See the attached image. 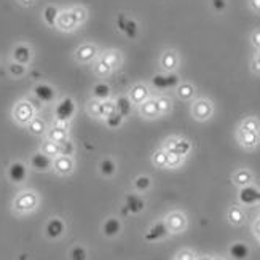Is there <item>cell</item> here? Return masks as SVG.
Segmentation results:
<instances>
[{"mask_svg":"<svg viewBox=\"0 0 260 260\" xmlns=\"http://www.w3.org/2000/svg\"><path fill=\"white\" fill-rule=\"evenodd\" d=\"M252 232H254V235L257 236V238H260V219H257L252 223Z\"/></svg>","mask_w":260,"mask_h":260,"instance_id":"6f0895ef","label":"cell"},{"mask_svg":"<svg viewBox=\"0 0 260 260\" xmlns=\"http://www.w3.org/2000/svg\"><path fill=\"white\" fill-rule=\"evenodd\" d=\"M30 166L36 169V171H48V169L53 166V158L47 156L42 152H37L34 153L32 158H30Z\"/></svg>","mask_w":260,"mask_h":260,"instance_id":"603a6c76","label":"cell"},{"mask_svg":"<svg viewBox=\"0 0 260 260\" xmlns=\"http://www.w3.org/2000/svg\"><path fill=\"white\" fill-rule=\"evenodd\" d=\"M99 171L106 177H112L117 173V165L112 158H104V160L99 163Z\"/></svg>","mask_w":260,"mask_h":260,"instance_id":"8d00e7d4","label":"cell"},{"mask_svg":"<svg viewBox=\"0 0 260 260\" xmlns=\"http://www.w3.org/2000/svg\"><path fill=\"white\" fill-rule=\"evenodd\" d=\"M211 7H212L214 11L222 13V11L227 8V0H211Z\"/></svg>","mask_w":260,"mask_h":260,"instance_id":"816d5d0a","label":"cell"},{"mask_svg":"<svg viewBox=\"0 0 260 260\" xmlns=\"http://www.w3.org/2000/svg\"><path fill=\"white\" fill-rule=\"evenodd\" d=\"M61 13V10L56 7V5H47L43 8V21H45V24L50 26V27H56V21H58V16Z\"/></svg>","mask_w":260,"mask_h":260,"instance_id":"f1b7e54d","label":"cell"},{"mask_svg":"<svg viewBox=\"0 0 260 260\" xmlns=\"http://www.w3.org/2000/svg\"><path fill=\"white\" fill-rule=\"evenodd\" d=\"M258 241H260V238H258Z\"/></svg>","mask_w":260,"mask_h":260,"instance_id":"be15d7a7","label":"cell"},{"mask_svg":"<svg viewBox=\"0 0 260 260\" xmlns=\"http://www.w3.org/2000/svg\"><path fill=\"white\" fill-rule=\"evenodd\" d=\"M37 107L34 106L32 101H27V99H22L19 103L15 104L13 110H11V117H13L15 123L21 126H27L29 123L32 121V118L37 117Z\"/></svg>","mask_w":260,"mask_h":260,"instance_id":"6da1fadb","label":"cell"},{"mask_svg":"<svg viewBox=\"0 0 260 260\" xmlns=\"http://www.w3.org/2000/svg\"><path fill=\"white\" fill-rule=\"evenodd\" d=\"M251 71L254 74H260V50H257L255 56H254L252 61H251Z\"/></svg>","mask_w":260,"mask_h":260,"instance_id":"db71d44e","label":"cell"},{"mask_svg":"<svg viewBox=\"0 0 260 260\" xmlns=\"http://www.w3.org/2000/svg\"><path fill=\"white\" fill-rule=\"evenodd\" d=\"M156 104H158V110H160V115H168L173 109V103L168 96H158Z\"/></svg>","mask_w":260,"mask_h":260,"instance_id":"ab89813d","label":"cell"},{"mask_svg":"<svg viewBox=\"0 0 260 260\" xmlns=\"http://www.w3.org/2000/svg\"><path fill=\"white\" fill-rule=\"evenodd\" d=\"M163 149L166 152H174L185 158L191 152V142L185 138H169L165 141Z\"/></svg>","mask_w":260,"mask_h":260,"instance_id":"8992f818","label":"cell"},{"mask_svg":"<svg viewBox=\"0 0 260 260\" xmlns=\"http://www.w3.org/2000/svg\"><path fill=\"white\" fill-rule=\"evenodd\" d=\"M152 161L156 168H166L168 165V152L165 149H158L152 155Z\"/></svg>","mask_w":260,"mask_h":260,"instance_id":"f35d334b","label":"cell"},{"mask_svg":"<svg viewBox=\"0 0 260 260\" xmlns=\"http://www.w3.org/2000/svg\"><path fill=\"white\" fill-rule=\"evenodd\" d=\"M32 93H34V96H36V98L40 101V103H43V104H50V103H53L54 98H56L54 88L50 86V85H47V83H39V85H36V86H34V89H32Z\"/></svg>","mask_w":260,"mask_h":260,"instance_id":"2e32d148","label":"cell"},{"mask_svg":"<svg viewBox=\"0 0 260 260\" xmlns=\"http://www.w3.org/2000/svg\"><path fill=\"white\" fill-rule=\"evenodd\" d=\"M8 72H10V75L13 77V78H21L22 75L27 72V66H22L19 62L11 61L10 66H8Z\"/></svg>","mask_w":260,"mask_h":260,"instance_id":"b9f144b4","label":"cell"},{"mask_svg":"<svg viewBox=\"0 0 260 260\" xmlns=\"http://www.w3.org/2000/svg\"><path fill=\"white\" fill-rule=\"evenodd\" d=\"M184 163V156H180L174 152H168V165L166 168L169 169H176V168H180Z\"/></svg>","mask_w":260,"mask_h":260,"instance_id":"ee69618b","label":"cell"},{"mask_svg":"<svg viewBox=\"0 0 260 260\" xmlns=\"http://www.w3.org/2000/svg\"><path fill=\"white\" fill-rule=\"evenodd\" d=\"M75 112H77V106H75V101L69 96H66L62 98L58 106H56L54 109V118L56 121H59V123H69L74 115H75Z\"/></svg>","mask_w":260,"mask_h":260,"instance_id":"277c9868","label":"cell"},{"mask_svg":"<svg viewBox=\"0 0 260 260\" xmlns=\"http://www.w3.org/2000/svg\"><path fill=\"white\" fill-rule=\"evenodd\" d=\"M71 10H72V13L75 15L77 21L80 22V26L88 19V10H86L85 7H82V5H75V7H72Z\"/></svg>","mask_w":260,"mask_h":260,"instance_id":"bcb514c9","label":"cell"},{"mask_svg":"<svg viewBox=\"0 0 260 260\" xmlns=\"http://www.w3.org/2000/svg\"><path fill=\"white\" fill-rule=\"evenodd\" d=\"M251 45L255 50H260V27L251 32Z\"/></svg>","mask_w":260,"mask_h":260,"instance_id":"f907efd6","label":"cell"},{"mask_svg":"<svg viewBox=\"0 0 260 260\" xmlns=\"http://www.w3.org/2000/svg\"><path fill=\"white\" fill-rule=\"evenodd\" d=\"M258 195H260V190L251 184V185L241 187L240 193H238V198H240L241 205L252 206V205H255V203H258Z\"/></svg>","mask_w":260,"mask_h":260,"instance_id":"d6986e66","label":"cell"},{"mask_svg":"<svg viewBox=\"0 0 260 260\" xmlns=\"http://www.w3.org/2000/svg\"><path fill=\"white\" fill-rule=\"evenodd\" d=\"M179 53L173 48H168L161 53L160 56V67L163 72H176V69L179 67Z\"/></svg>","mask_w":260,"mask_h":260,"instance_id":"30bf717a","label":"cell"},{"mask_svg":"<svg viewBox=\"0 0 260 260\" xmlns=\"http://www.w3.org/2000/svg\"><path fill=\"white\" fill-rule=\"evenodd\" d=\"M214 257H209V255H201V257H197L195 260H212Z\"/></svg>","mask_w":260,"mask_h":260,"instance_id":"91938a15","label":"cell"},{"mask_svg":"<svg viewBox=\"0 0 260 260\" xmlns=\"http://www.w3.org/2000/svg\"><path fill=\"white\" fill-rule=\"evenodd\" d=\"M27 131L34 136H45L48 128H47V123H45L43 118L36 117V118H32V121L27 125Z\"/></svg>","mask_w":260,"mask_h":260,"instance_id":"1f68e13d","label":"cell"},{"mask_svg":"<svg viewBox=\"0 0 260 260\" xmlns=\"http://www.w3.org/2000/svg\"><path fill=\"white\" fill-rule=\"evenodd\" d=\"M99 58V48L94 43L85 42L78 47L74 53V59L80 64H88V62H94Z\"/></svg>","mask_w":260,"mask_h":260,"instance_id":"5b68a950","label":"cell"},{"mask_svg":"<svg viewBox=\"0 0 260 260\" xmlns=\"http://www.w3.org/2000/svg\"><path fill=\"white\" fill-rule=\"evenodd\" d=\"M195 254L193 251H190V249H182L177 255H176V260H195Z\"/></svg>","mask_w":260,"mask_h":260,"instance_id":"f5cc1de1","label":"cell"},{"mask_svg":"<svg viewBox=\"0 0 260 260\" xmlns=\"http://www.w3.org/2000/svg\"><path fill=\"white\" fill-rule=\"evenodd\" d=\"M195 94H197V88L190 82H180L176 88V96L180 101H190L195 98Z\"/></svg>","mask_w":260,"mask_h":260,"instance_id":"484cf974","label":"cell"},{"mask_svg":"<svg viewBox=\"0 0 260 260\" xmlns=\"http://www.w3.org/2000/svg\"><path fill=\"white\" fill-rule=\"evenodd\" d=\"M86 112H88V115L93 118H103V101L94 99V98L91 101H88Z\"/></svg>","mask_w":260,"mask_h":260,"instance_id":"e575fe53","label":"cell"},{"mask_svg":"<svg viewBox=\"0 0 260 260\" xmlns=\"http://www.w3.org/2000/svg\"><path fill=\"white\" fill-rule=\"evenodd\" d=\"M115 106H117V112H118V114L126 118V117H129L134 104L131 103L129 96H118L115 99Z\"/></svg>","mask_w":260,"mask_h":260,"instance_id":"4dcf8cb0","label":"cell"},{"mask_svg":"<svg viewBox=\"0 0 260 260\" xmlns=\"http://www.w3.org/2000/svg\"><path fill=\"white\" fill-rule=\"evenodd\" d=\"M11 59L15 62H19L22 66H27L32 61V50L29 45L26 43H19L15 47L13 53H11Z\"/></svg>","mask_w":260,"mask_h":260,"instance_id":"ffe728a7","label":"cell"},{"mask_svg":"<svg viewBox=\"0 0 260 260\" xmlns=\"http://www.w3.org/2000/svg\"><path fill=\"white\" fill-rule=\"evenodd\" d=\"M180 83V78L176 72H165V74H156L152 77V85L156 89H171V88H177V85Z\"/></svg>","mask_w":260,"mask_h":260,"instance_id":"52a82bcc","label":"cell"},{"mask_svg":"<svg viewBox=\"0 0 260 260\" xmlns=\"http://www.w3.org/2000/svg\"><path fill=\"white\" fill-rule=\"evenodd\" d=\"M227 219L232 225H235V227H240V225H243L246 220V214L240 206H232L227 212Z\"/></svg>","mask_w":260,"mask_h":260,"instance_id":"f546056e","label":"cell"},{"mask_svg":"<svg viewBox=\"0 0 260 260\" xmlns=\"http://www.w3.org/2000/svg\"><path fill=\"white\" fill-rule=\"evenodd\" d=\"M112 72H114V71H112L110 67H109L103 59H101V58H98V59L94 61V64H93V74H94L98 78H106V77H109Z\"/></svg>","mask_w":260,"mask_h":260,"instance_id":"d590c367","label":"cell"},{"mask_svg":"<svg viewBox=\"0 0 260 260\" xmlns=\"http://www.w3.org/2000/svg\"><path fill=\"white\" fill-rule=\"evenodd\" d=\"M114 112H117L115 101H112V99L103 101V120H106L109 115L114 114Z\"/></svg>","mask_w":260,"mask_h":260,"instance_id":"c3c4849f","label":"cell"},{"mask_svg":"<svg viewBox=\"0 0 260 260\" xmlns=\"http://www.w3.org/2000/svg\"><path fill=\"white\" fill-rule=\"evenodd\" d=\"M252 180H254V174L249 171V169H246V168L238 169V171L233 174V182H235V185H238L240 188L246 187V185H251Z\"/></svg>","mask_w":260,"mask_h":260,"instance_id":"4316f807","label":"cell"},{"mask_svg":"<svg viewBox=\"0 0 260 260\" xmlns=\"http://www.w3.org/2000/svg\"><path fill=\"white\" fill-rule=\"evenodd\" d=\"M78 26H80V22L77 21L71 8L62 10L58 16V21H56V29H59L62 32H74Z\"/></svg>","mask_w":260,"mask_h":260,"instance_id":"ba28073f","label":"cell"},{"mask_svg":"<svg viewBox=\"0 0 260 260\" xmlns=\"http://www.w3.org/2000/svg\"><path fill=\"white\" fill-rule=\"evenodd\" d=\"M139 115L145 120H156L160 115V110H158L156 104V98H149L139 106Z\"/></svg>","mask_w":260,"mask_h":260,"instance_id":"e0dca14e","label":"cell"},{"mask_svg":"<svg viewBox=\"0 0 260 260\" xmlns=\"http://www.w3.org/2000/svg\"><path fill=\"white\" fill-rule=\"evenodd\" d=\"M123 34L128 37V39H136L138 37V34H139V26H138V22L133 21V19H128L126 22V26H125V30H123Z\"/></svg>","mask_w":260,"mask_h":260,"instance_id":"f6af8a7d","label":"cell"},{"mask_svg":"<svg viewBox=\"0 0 260 260\" xmlns=\"http://www.w3.org/2000/svg\"><path fill=\"white\" fill-rule=\"evenodd\" d=\"M240 128L246 129V131H251V133H260V121L257 117H246L241 121Z\"/></svg>","mask_w":260,"mask_h":260,"instance_id":"74e56055","label":"cell"},{"mask_svg":"<svg viewBox=\"0 0 260 260\" xmlns=\"http://www.w3.org/2000/svg\"><path fill=\"white\" fill-rule=\"evenodd\" d=\"M40 152L54 160L56 156H59V144H56L54 141H51V139L47 138V139H45V141L42 142Z\"/></svg>","mask_w":260,"mask_h":260,"instance_id":"d6a6232c","label":"cell"},{"mask_svg":"<svg viewBox=\"0 0 260 260\" xmlns=\"http://www.w3.org/2000/svg\"><path fill=\"white\" fill-rule=\"evenodd\" d=\"M99 58L103 59L112 71H117L123 64V54L118 50H106L104 53L99 54Z\"/></svg>","mask_w":260,"mask_h":260,"instance_id":"44dd1931","label":"cell"},{"mask_svg":"<svg viewBox=\"0 0 260 260\" xmlns=\"http://www.w3.org/2000/svg\"><path fill=\"white\" fill-rule=\"evenodd\" d=\"M168 235H169V230L166 227V223L165 222H156L149 229V232H147L145 241H160V240L166 238Z\"/></svg>","mask_w":260,"mask_h":260,"instance_id":"7402d4cb","label":"cell"},{"mask_svg":"<svg viewBox=\"0 0 260 260\" xmlns=\"http://www.w3.org/2000/svg\"><path fill=\"white\" fill-rule=\"evenodd\" d=\"M212 260H225V258H222V257H214Z\"/></svg>","mask_w":260,"mask_h":260,"instance_id":"94428289","label":"cell"},{"mask_svg":"<svg viewBox=\"0 0 260 260\" xmlns=\"http://www.w3.org/2000/svg\"><path fill=\"white\" fill-rule=\"evenodd\" d=\"M8 179L11 180L13 184H21L24 182L26 177H27V168L24 163L21 161H15L8 166Z\"/></svg>","mask_w":260,"mask_h":260,"instance_id":"ac0fdd59","label":"cell"},{"mask_svg":"<svg viewBox=\"0 0 260 260\" xmlns=\"http://www.w3.org/2000/svg\"><path fill=\"white\" fill-rule=\"evenodd\" d=\"M123 120H125V117L120 115L118 112H114L112 115H109L104 121H106V125L110 128V129H117L123 125Z\"/></svg>","mask_w":260,"mask_h":260,"instance_id":"7bdbcfd3","label":"cell"},{"mask_svg":"<svg viewBox=\"0 0 260 260\" xmlns=\"http://www.w3.org/2000/svg\"><path fill=\"white\" fill-rule=\"evenodd\" d=\"M229 254H230V257L233 260H246L251 254V249H249V246H247L246 243L236 241L229 247Z\"/></svg>","mask_w":260,"mask_h":260,"instance_id":"d4e9b609","label":"cell"},{"mask_svg":"<svg viewBox=\"0 0 260 260\" xmlns=\"http://www.w3.org/2000/svg\"><path fill=\"white\" fill-rule=\"evenodd\" d=\"M64 230H66V225L61 219H50L47 227H45V233H47V236L51 240L61 238L64 235Z\"/></svg>","mask_w":260,"mask_h":260,"instance_id":"cb8c5ba5","label":"cell"},{"mask_svg":"<svg viewBox=\"0 0 260 260\" xmlns=\"http://www.w3.org/2000/svg\"><path fill=\"white\" fill-rule=\"evenodd\" d=\"M53 168H54V171L58 173L59 176H69L74 171L75 161H74L72 156L59 155V156H56L54 160H53Z\"/></svg>","mask_w":260,"mask_h":260,"instance_id":"4fadbf2b","label":"cell"},{"mask_svg":"<svg viewBox=\"0 0 260 260\" xmlns=\"http://www.w3.org/2000/svg\"><path fill=\"white\" fill-rule=\"evenodd\" d=\"M126 22H128V18H126L125 15H118V18H117V26H118V29H120L121 32L125 30Z\"/></svg>","mask_w":260,"mask_h":260,"instance_id":"11a10c76","label":"cell"},{"mask_svg":"<svg viewBox=\"0 0 260 260\" xmlns=\"http://www.w3.org/2000/svg\"><path fill=\"white\" fill-rule=\"evenodd\" d=\"M110 93H112V88L104 83V82H99L93 86V96L94 99H99V101H107L110 99Z\"/></svg>","mask_w":260,"mask_h":260,"instance_id":"836d02e7","label":"cell"},{"mask_svg":"<svg viewBox=\"0 0 260 260\" xmlns=\"http://www.w3.org/2000/svg\"><path fill=\"white\" fill-rule=\"evenodd\" d=\"M69 123H59L56 121L54 125L47 131V138L54 141L56 144H61L64 141L69 139V128H67Z\"/></svg>","mask_w":260,"mask_h":260,"instance_id":"5bb4252c","label":"cell"},{"mask_svg":"<svg viewBox=\"0 0 260 260\" xmlns=\"http://www.w3.org/2000/svg\"><path fill=\"white\" fill-rule=\"evenodd\" d=\"M75 152V145L71 139H67L64 142L59 144V155H64V156H72Z\"/></svg>","mask_w":260,"mask_h":260,"instance_id":"7dc6e473","label":"cell"},{"mask_svg":"<svg viewBox=\"0 0 260 260\" xmlns=\"http://www.w3.org/2000/svg\"><path fill=\"white\" fill-rule=\"evenodd\" d=\"M258 203H260V195H258Z\"/></svg>","mask_w":260,"mask_h":260,"instance_id":"6125c7cd","label":"cell"},{"mask_svg":"<svg viewBox=\"0 0 260 260\" xmlns=\"http://www.w3.org/2000/svg\"><path fill=\"white\" fill-rule=\"evenodd\" d=\"M37 206H39V197L32 190L21 191L13 201V209L18 214H29L32 211H36Z\"/></svg>","mask_w":260,"mask_h":260,"instance_id":"7a4b0ae2","label":"cell"},{"mask_svg":"<svg viewBox=\"0 0 260 260\" xmlns=\"http://www.w3.org/2000/svg\"><path fill=\"white\" fill-rule=\"evenodd\" d=\"M145 208V201L136 193H129L126 195V200H125V208L121 209V214H139L142 212Z\"/></svg>","mask_w":260,"mask_h":260,"instance_id":"9a60e30c","label":"cell"},{"mask_svg":"<svg viewBox=\"0 0 260 260\" xmlns=\"http://www.w3.org/2000/svg\"><path fill=\"white\" fill-rule=\"evenodd\" d=\"M236 139H238V144L244 150H254L260 144V133H251V131L238 128V131H236Z\"/></svg>","mask_w":260,"mask_h":260,"instance_id":"9c48e42d","label":"cell"},{"mask_svg":"<svg viewBox=\"0 0 260 260\" xmlns=\"http://www.w3.org/2000/svg\"><path fill=\"white\" fill-rule=\"evenodd\" d=\"M128 96H129L131 103L134 106H141L142 103H145V101L150 98V89H149V86H147L145 83H141L139 82V83H134L129 88Z\"/></svg>","mask_w":260,"mask_h":260,"instance_id":"7c38bea8","label":"cell"},{"mask_svg":"<svg viewBox=\"0 0 260 260\" xmlns=\"http://www.w3.org/2000/svg\"><path fill=\"white\" fill-rule=\"evenodd\" d=\"M190 114L197 121H208L214 115V104L208 98H198L191 103Z\"/></svg>","mask_w":260,"mask_h":260,"instance_id":"3957f363","label":"cell"},{"mask_svg":"<svg viewBox=\"0 0 260 260\" xmlns=\"http://www.w3.org/2000/svg\"><path fill=\"white\" fill-rule=\"evenodd\" d=\"M71 260H86L88 258V252L85 247L82 246H75L72 247V251H71Z\"/></svg>","mask_w":260,"mask_h":260,"instance_id":"681fc988","label":"cell"},{"mask_svg":"<svg viewBox=\"0 0 260 260\" xmlns=\"http://www.w3.org/2000/svg\"><path fill=\"white\" fill-rule=\"evenodd\" d=\"M152 185V180L149 176H139L134 179V188L139 191V193H144V191H147L150 188Z\"/></svg>","mask_w":260,"mask_h":260,"instance_id":"60d3db41","label":"cell"},{"mask_svg":"<svg viewBox=\"0 0 260 260\" xmlns=\"http://www.w3.org/2000/svg\"><path fill=\"white\" fill-rule=\"evenodd\" d=\"M166 227L169 230V233H182L187 229V217L182 212H171L165 220Z\"/></svg>","mask_w":260,"mask_h":260,"instance_id":"8fae6325","label":"cell"},{"mask_svg":"<svg viewBox=\"0 0 260 260\" xmlns=\"http://www.w3.org/2000/svg\"><path fill=\"white\" fill-rule=\"evenodd\" d=\"M249 8L254 13L260 15V0H249Z\"/></svg>","mask_w":260,"mask_h":260,"instance_id":"9f6ffc18","label":"cell"},{"mask_svg":"<svg viewBox=\"0 0 260 260\" xmlns=\"http://www.w3.org/2000/svg\"><path fill=\"white\" fill-rule=\"evenodd\" d=\"M103 232H104V236H107V238H115V236H118V233L121 232V222L115 217L107 219L103 225Z\"/></svg>","mask_w":260,"mask_h":260,"instance_id":"83f0119b","label":"cell"},{"mask_svg":"<svg viewBox=\"0 0 260 260\" xmlns=\"http://www.w3.org/2000/svg\"><path fill=\"white\" fill-rule=\"evenodd\" d=\"M34 2H36V0H18V4H19L21 7H24V8L32 7V5H34Z\"/></svg>","mask_w":260,"mask_h":260,"instance_id":"680465c9","label":"cell"}]
</instances>
